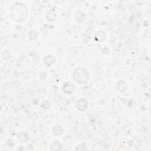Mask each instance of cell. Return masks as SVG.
<instances>
[{"mask_svg":"<svg viewBox=\"0 0 151 151\" xmlns=\"http://www.w3.org/2000/svg\"><path fill=\"white\" fill-rule=\"evenodd\" d=\"M28 14L27 7L22 3H16L10 8V15L12 19L17 22L24 21Z\"/></svg>","mask_w":151,"mask_h":151,"instance_id":"6da1fadb","label":"cell"},{"mask_svg":"<svg viewBox=\"0 0 151 151\" xmlns=\"http://www.w3.org/2000/svg\"><path fill=\"white\" fill-rule=\"evenodd\" d=\"M75 81L79 84H86L89 80V73L86 69L83 67L77 68L73 73Z\"/></svg>","mask_w":151,"mask_h":151,"instance_id":"7a4b0ae2","label":"cell"},{"mask_svg":"<svg viewBox=\"0 0 151 151\" xmlns=\"http://www.w3.org/2000/svg\"><path fill=\"white\" fill-rule=\"evenodd\" d=\"M76 89V87L73 83L71 82H66L62 86V90L65 94H72Z\"/></svg>","mask_w":151,"mask_h":151,"instance_id":"3957f363","label":"cell"},{"mask_svg":"<svg viewBox=\"0 0 151 151\" xmlns=\"http://www.w3.org/2000/svg\"><path fill=\"white\" fill-rule=\"evenodd\" d=\"M76 106L78 111L84 112L88 107V102L84 98L81 99L77 102Z\"/></svg>","mask_w":151,"mask_h":151,"instance_id":"277c9868","label":"cell"},{"mask_svg":"<svg viewBox=\"0 0 151 151\" xmlns=\"http://www.w3.org/2000/svg\"><path fill=\"white\" fill-rule=\"evenodd\" d=\"M106 39V33L104 31L100 30L98 31L97 32L95 33L94 35V40L95 41L99 43H103L104 42Z\"/></svg>","mask_w":151,"mask_h":151,"instance_id":"5b68a950","label":"cell"},{"mask_svg":"<svg viewBox=\"0 0 151 151\" xmlns=\"http://www.w3.org/2000/svg\"><path fill=\"white\" fill-rule=\"evenodd\" d=\"M128 89V84L124 80H119L116 84V90L120 93L125 92Z\"/></svg>","mask_w":151,"mask_h":151,"instance_id":"8992f818","label":"cell"},{"mask_svg":"<svg viewBox=\"0 0 151 151\" xmlns=\"http://www.w3.org/2000/svg\"><path fill=\"white\" fill-rule=\"evenodd\" d=\"M75 18L77 22L82 23L85 21L86 18V15L81 10H78L75 15Z\"/></svg>","mask_w":151,"mask_h":151,"instance_id":"52a82bcc","label":"cell"},{"mask_svg":"<svg viewBox=\"0 0 151 151\" xmlns=\"http://www.w3.org/2000/svg\"><path fill=\"white\" fill-rule=\"evenodd\" d=\"M43 61H44V63L45 64V65L47 67H50L54 64V63L55 61V59H54L53 55H47L44 57Z\"/></svg>","mask_w":151,"mask_h":151,"instance_id":"ba28073f","label":"cell"},{"mask_svg":"<svg viewBox=\"0 0 151 151\" xmlns=\"http://www.w3.org/2000/svg\"><path fill=\"white\" fill-rule=\"evenodd\" d=\"M17 137H18V139L21 143H26L29 139L28 135L24 132H20L18 134Z\"/></svg>","mask_w":151,"mask_h":151,"instance_id":"9c48e42d","label":"cell"},{"mask_svg":"<svg viewBox=\"0 0 151 151\" xmlns=\"http://www.w3.org/2000/svg\"><path fill=\"white\" fill-rule=\"evenodd\" d=\"M52 131H53V134L56 136H60V135H61L63 133V132H64V131H63V128H61V126L59 125H55L53 128Z\"/></svg>","mask_w":151,"mask_h":151,"instance_id":"30bf717a","label":"cell"},{"mask_svg":"<svg viewBox=\"0 0 151 151\" xmlns=\"http://www.w3.org/2000/svg\"><path fill=\"white\" fill-rule=\"evenodd\" d=\"M46 18L49 22H54L56 20V14L53 11H49L47 13Z\"/></svg>","mask_w":151,"mask_h":151,"instance_id":"8fae6325","label":"cell"},{"mask_svg":"<svg viewBox=\"0 0 151 151\" xmlns=\"http://www.w3.org/2000/svg\"><path fill=\"white\" fill-rule=\"evenodd\" d=\"M50 149L52 150H60L61 149V145L59 140H55L51 144Z\"/></svg>","mask_w":151,"mask_h":151,"instance_id":"7c38bea8","label":"cell"},{"mask_svg":"<svg viewBox=\"0 0 151 151\" xmlns=\"http://www.w3.org/2000/svg\"><path fill=\"white\" fill-rule=\"evenodd\" d=\"M28 36L30 40H36L38 37V34L36 31L31 30L28 33Z\"/></svg>","mask_w":151,"mask_h":151,"instance_id":"4fadbf2b","label":"cell"},{"mask_svg":"<svg viewBox=\"0 0 151 151\" xmlns=\"http://www.w3.org/2000/svg\"><path fill=\"white\" fill-rule=\"evenodd\" d=\"M11 57L12 55L9 50H4L2 53V57L5 60H9L10 58H11Z\"/></svg>","mask_w":151,"mask_h":151,"instance_id":"5bb4252c","label":"cell"},{"mask_svg":"<svg viewBox=\"0 0 151 151\" xmlns=\"http://www.w3.org/2000/svg\"><path fill=\"white\" fill-rule=\"evenodd\" d=\"M41 107L44 110H48L51 107V103L48 100H45L41 104Z\"/></svg>","mask_w":151,"mask_h":151,"instance_id":"9a60e30c","label":"cell"},{"mask_svg":"<svg viewBox=\"0 0 151 151\" xmlns=\"http://www.w3.org/2000/svg\"><path fill=\"white\" fill-rule=\"evenodd\" d=\"M87 149V147L86 146V145H84V144H82L78 146L77 147L76 150L77 151H80V150H85Z\"/></svg>","mask_w":151,"mask_h":151,"instance_id":"2e32d148","label":"cell"},{"mask_svg":"<svg viewBox=\"0 0 151 151\" xmlns=\"http://www.w3.org/2000/svg\"><path fill=\"white\" fill-rule=\"evenodd\" d=\"M47 75L46 74L45 72H43L40 74V78L42 79V80H45V79L47 78Z\"/></svg>","mask_w":151,"mask_h":151,"instance_id":"e0dca14e","label":"cell"}]
</instances>
